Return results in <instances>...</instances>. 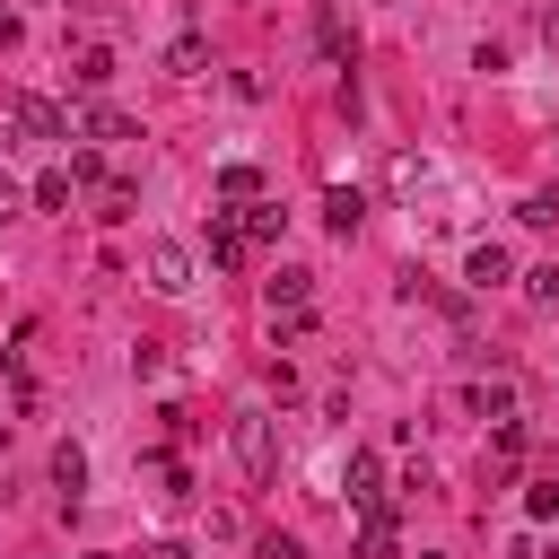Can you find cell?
<instances>
[{
    "label": "cell",
    "instance_id": "obj_1",
    "mask_svg": "<svg viewBox=\"0 0 559 559\" xmlns=\"http://www.w3.org/2000/svg\"><path fill=\"white\" fill-rule=\"evenodd\" d=\"M9 140H17V148H61V140H70V114H61L52 96H17V105H9Z\"/></svg>",
    "mask_w": 559,
    "mask_h": 559
},
{
    "label": "cell",
    "instance_id": "obj_2",
    "mask_svg": "<svg viewBox=\"0 0 559 559\" xmlns=\"http://www.w3.org/2000/svg\"><path fill=\"white\" fill-rule=\"evenodd\" d=\"M236 463H245V480H253V489L280 472V445H271V411H236Z\"/></svg>",
    "mask_w": 559,
    "mask_h": 559
},
{
    "label": "cell",
    "instance_id": "obj_3",
    "mask_svg": "<svg viewBox=\"0 0 559 559\" xmlns=\"http://www.w3.org/2000/svg\"><path fill=\"white\" fill-rule=\"evenodd\" d=\"M140 271H148V288H157V297H183V288H192V245H175V236H148Z\"/></svg>",
    "mask_w": 559,
    "mask_h": 559
},
{
    "label": "cell",
    "instance_id": "obj_4",
    "mask_svg": "<svg viewBox=\"0 0 559 559\" xmlns=\"http://www.w3.org/2000/svg\"><path fill=\"white\" fill-rule=\"evenodd\" d=\"M262 306H271V323H288V314H314V271H306V262H280V271L262 280Z\"/></svg>",
    "mask_w": 559,
    "mask_h": 559
},
{
    "label": "cell",
    "instance_id": "obj_5",
    "mask_svg": "<svg viewBox=\"0 0 559 559\" xmlns=\"http://www.w3.org/2000/svg\"><path fill=\"white\" fill-rule=\"evenodd\" d=\"M341 489H349V507H384V454L349 445V463H341Z\"/></svg>",
    "mask_w": 559,
    "mask_h": 559
},
{
    "label": "cell",
    "instance_id": "obj_6",
    "mask_svg": "<svg viewBox=\"0 0 559 559\" xmlns=\"http://www.w3.org/2000/svg\"><path fill=\"white\" fill-rule=\"evenodd\" d=\"M79 140L87 148H114V140H140V122L122 105H79Z\"/></svg>",
    "mask_w": 559,
    "mask_h": 559
},
{
    "label": "cell",
    "instance_id": "obj_7",
    "mask_svg": "<svg viewBox=\"0 0 559 559\" xmlns=\"http://www.w3.org/2000/svg\"><path fill=\"white\" fill-rule=\"evenodd\" d=\"M245 253H253L245 218H236V210H210V262H218V271H245Z\"/></svg>",
    "mask_w": 559,
    "mask_h": 559
},
{
    "label": "cell",
    "instance_id": "obj_8",
    "mask_svg": "<svg viewBox=\"0 0 559 559\" xmlns=\"http://www.w3.org/2000/svg\"><path fill=\"white\" fill-rule=\"evenodd\" d=\"M314 44H323V61H332V70H341V79H349V70H358V35H349V26H341V9H314Z\"/></svg>",
    "mask_w": 559,
    "mask_h": 559
},
{
    "label": "cell",
    "instance_id": "obj_9",
    "mask_svg": "<svg viewBox=\"0 0 559 559\" xmlns=\"http://www.w3.org/2000/svg\"><path fill=\"white\" fill-rule=\"evenodd\" d=\"M507 280H515L507 245H472V253H463V288H480V297H489V288H507Z\"/></svg>",
    "mask_w": 559,
    "mask_h": 559
},
{
    "label": "cell",
    "instance_id": "obj_10",
    "mask_svg": "<svg viewBox=\"0 0 559 559\" xmlns=\"http://www.w3.org/2000/svg\"><path fill=\"white\" fill-rule=\"evenodd\" d=\"M52 489H61V507H79V498H87V445H79V437H61V445H52Z\"/></svg>",
    "mask_w": 559,
    "mask_h": 559
},
{
    "label": "cell",
    "instance_id": "obj_11",
    "mask_svg": "<svg viewBox=\"0 0 559 559\" xmlns=\"http://www.w3.org/2000/svg\"><path fill=\"white\" fill-rule=\"evenodd\" d=\"M358 218H367V192H358V183H332V192H323V227H332V236H358Z\"/></svg>",
    "mask_w": 559,
    "mask_h": 559
},
{
    "label": "cell",
    "instance_id": "obj_12",
    "mask_svg": "<svg viewBox=\"0 0 559 559\" xmlns=\"http://www.w3.org/2000/svg\"><path fill=\"white\" fill-rule=\"evenodd\" d=\"M463 402H472V411H480L489 428H507V419H524V411H515V384H507V376H489V384H472Z\"/></svg>",
    "mask_w": 559,
    "mask_h": 559
},
{
    "label": "cell",
    "instance_id": "obj_13",
    "mask_svg": "<svg viewBox=\"0 0 559 559\" xmlns=\"http://www.w3.org/2000/svg\"><path fill=\"white\" fill-rule=\"evenodd\" d=\"M393 550V507H358V559H384Z\"/></svg>",
    "mask_w": 559,
    "mask_h": 559
},
{
    "label": "cell",
    "instance_id": "obj_14",
    "mask_svg": "<svg viewBox=\"0 0 559 559\" xmlns=\"http://www.w3.org/2000/svg\"><path fill=\"white\" fill-rule=\"evenodd\" d=\"M201 70H210V44L201 35H175L166 44V79H201Z\"/></svg>",
    "mask_w": 559,
    "mask_h": 559
},
{
    "label": "cell",
    "instance_id": "obj_15",
    "mask_svg": "<svg viewBox=\"0 0 559 559\" xmlns=\"http://www.w3.org/2000/svg\"><path fill=\"white\" fill-rule=\"evenodd\" d=\"M218 192H227V201H262V166L227 157V166H218Z\"/></svg>",
    "mask_w": 559,
    "mask_h": 559
},
{
    "label": "cell",
    "instance_id": "obj_16",
    "mask_svg": "<svg viewBox=\"0 0 559 559\" xmlns=\"http://www.w3.org/2000/svg\"><path fill=\"white\" fill-rule=\"evenodd\" d=\"M236 218H245V236H253V245H271V236L288 227V210H280V201H245Z\"/></svg>",
    "mask_w": 559,
    "mask_h": 559
},
{
    "label": "cell",
    "instance_id": "obj_17",
    "mask_svg": "<svg viewBox=\"0 0 559 559\" xmlns=\"http://www.w3.org/2000/svg\"><path fill=\"white\" fill-rule=\"evenodd\" d=\"M70 192H79L70 166H44V175H35V210H70Z\"/></svg>",
    "mask_w": 559,
    "mask_h": 559
},
{
    "label": "cell",
    "instance_id": "obj_18",
    "mask_svg": "<svg viewBox=\"0 0 559 559\" xmlns=\"http://www.w3.org/2000/svg\"><path fill=\"white\" fill-rule=\"evenodd\" d=\"M70 79H79V87H87V96H96V87H105V79H114V52H105V44H87V52H79V70H70Z\"/></svg>",
    "mask_w": 559,
    "mask_h": 559
},
{
    "label": "cell",
    "instance_id": "obj_19",
    "mask_svg": "<svg viewBox=\"0 0 559 559\" xmlns=\"http://www.w3.org/2000/svg\"><path fill=\"white\" fill-rule=\"evenodd\" d=\"M131 210H140V192H131V183H105V192H96V218H105V227H122Z\"/></svg>",
    "mask_w": 559,
    "mask_h": 559
},
{
    "label": "cell",
    "instance_id": "obj_20",
    "mask_svg": "<svg viewBox=\"0 0 559 559\" xmlns=\"http://www.w3.org/2000/svg\"><path fill=\"white\" fill-rule=\"evenodd\" d=\"M157 480H166V489H157V498H166V507H183V498H192V472H183V463H175V454H157Z\"/></svg>",
    "mask_w": 559,
    "mask_h": 559
},
{
    "label": "cell",
    "instance_id": "obj_21",
    "mask_svg": "<svg viewBox=\"0 0 559 559\" xmlns=\"http://www.w3.org/2000/svg\"><path fill=\"white\" fill-rule=\"evenodd\" d=\"M515 218H524V227H550V218H559V183H542V192H524V210H515Z\"/></svg>",
    "mask_w": 559,
    "mask_h": 559
},
{
    "label": "cell",
    "instance_id": "obj_22",
    "mask_svg": "<svg viewBox=\"0 0 559 559\" xmlns=\"http://www.w3.org/2000/svg\"><path fill=\"white\" fill-rule=\"evenodd\" d=\"M524 515H542V524H559V480H533V489H524Z\"/></svg>",
    "mask_w": 559,
    "mask_h": 559
},
{
    "label": "cell",
    "instance_id": "obj_23",
    "mask_svg": "<svg viewBox=\"0 0 559 559\" xmlns=\"http://www.w3.org/2000/svg\"><path fill=\"white\" fill-rule=\"evenodd\" d=\"M524 297H533V306H559V262H542V271H524Z\"/></svg>",
    "mask_w": 559,
    "mask_h": 559
},
{
    "label": "cell",
    "instance_id": "obj_24",
    "mask_svg": "<svg viewBox=\"0 0 559 559\" xmlns=\"http://www.w3.org/2000/svg\"><path fill=\"white\" fill-rule=\"evenodd\" d=\"M253 559H306L297 533H253Z\"/></svg>",
    "mask_w": 559,
    "mask_h": 559
},
{
    "label": "cell",
    "instance_id": "obj_25",
    "mask_svg": "<svg viewBox=\"0 0 559 559\" xmlns=\"http://www.w3.org/2000/svg\"><path fill=\"white\" fill-rule=\"evenodd\" d=\"M140 559H192V550H183V542H148Z\"/></svg>",
    "mask_w": 559,
    "mask_h": 559
},
{
    "label": "cell",
    "instance_id": "obj_26",
    "mask_svg": "<svg viewBox=\"0 0 559 559\" xmlns=\"http://www.w3.org/2000/svg\"><path fill=\"white\" fill-rule=\"evenodd\" d=\"M9 210H17V183H9V175H0V218H9Z\"/></svg>",
    "mask_w": 559,
    "mask_h": 559
},
{
    "label": "cell",
    "instance_id": "obj_27",
    "mask_svg": "<svg viewBox=\"0 0 559 559\" xmlns=\"http://www.w3.org/2000/svg\"><path fill=\"white\" fill-rule=\"evenodd\" d=\"M79 559H114V550H79Z\"/></svg>",
    "mask_w": 559,
    "mask_h": 559
},
{
    "label": "cell",
    "instance_id": "obj_28",
    "mask_svg": "<svg viewBox=\"0 0 559 559\" xmlns=\"http://www.w3.org/2000/svg\"><path fill=\"white\" fill-rule=\"evenodd\" d=\"M419 559H445V550H419Z\"/></svg>",
    "mask_w": 559,
    "mask_h": 559
},
{
    "label": "cell",
    "instance_id": "obj_29",
    "mask_svg": "<svg viewBox=\"0 0 559 559\" xmlns=\"http://www.w3.org/2000/svg\"><path fill=\"white\" fill-rule=\"evenodd\" d=\"M550 376H559V367H550Z\"/></svg>",
    "mask_w": 559,
    "mask_h": 559
}]
</instances>
